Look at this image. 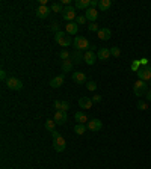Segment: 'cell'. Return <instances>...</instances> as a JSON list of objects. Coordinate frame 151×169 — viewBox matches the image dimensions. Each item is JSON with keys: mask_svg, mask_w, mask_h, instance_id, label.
<instances>
[{"mask_svg": "<svg viewBox=\"0 0 151 169\" xmlns=\"http://www.w3.org/2000/svg\"><path fill=\"white\" fill-rule=\"evenodd\" d=\"M54 41H56L61 47H70V46L74 42L67 32H57V33H54Z\"/></svg>", "mask_w": 151, "mask_h": 169, "instance_id": "cell-1", "label": "cell"}, {"mask_svg": "<svg viewBox=\"0 0 151 169\" xmlns=\"http://www.w3.org/2000/svg\"><path fill=\"white\" fill-rule=\"evenodd\" d=\"M133 92H134V95L136 97L145 95V94L148 92V85H147V82H144V80H138V82L133 85Z\"/></svg>", "mask_w": 151, "mask_h": 169, "instance_id": "cell-2", "label": "cell"}, {"mask_svg": "<svg viewBox=\"0 0 151 169\" xmlns=\"http://www.w3.org/2000/svg\"><path fill=\"white\" fill-rule=\"evenodd\" d=\"M73 46H74V48L76 50H79V51H82V50H86V51H88L89 47H91L89 41H88L85 36H76Z\"/></svg>", "mask_w": 151, "mask_h": 169, "instance_id": "cell-3", "label": "cell"}, {"mask_svg": "<svg viewBox=\"0 0 151 169\" xmlns=\"http://www.w3.org/2000/svg\"><path fill=\"white\" fill-rule=\"evenodd\" d=\"M6 86L11 89V91H21L23 89V83L21 80H18L17 77H8V80L5 82Z\"/></svg>", "mask_w": 151, "mask_h": 169, "instance_id": "cell-4", "label": "cell"}, {"mask_svg": "<svg viewBox=\"0 0 151 169\" xmlns=\"http://www.w3.org/2000/svg\"><path fill=\"white\" fill-rule=\"evenodd\" d=\"M62 18L67 20L68 23L76 21V18H77V15H76V8H73V6H67V8L64 9V12H62Z\"/></svg>", "mask_w": 151, "mask_h": 169, "instance_id": "cell-5", "label": "cell"}, {"mask_svg": "<svg viewBox=\"0 0 151 169\" xmlns=\"http://www.w3.org/2000/svg\"><path fill=\"white\" fill-rule=\"evenodd\" d=\"M139 80H144V82H148L151 80V65H147V67H141V70L136 72Z\"/></svg>", "mask_w": 151, "mask_h": 169, "instance_id": "cell-6", "label": "cell"}, {"mask_svg": "<svg viewBox=\"0 0 151 169\" xmlns=\"http://www.w3.org/2000/svg\"><path fill=\"white\" fill-rule=\"evenodd\" d=\"M65 146H67V142L62 136H59L57 139H53V148H54L56 152H62L65 149Z\"/></svg>", "mask_w": 151, "mask_h": 169, "instance_id": "cell-7", "label": "cell"}, {"mask_svg": "<svg viewBox=\"0 0 151 169\" xmlns=\"http://www.w3.org/2000/svg\"><path fill=\"white\" fill-rule=\"evenodd\" d=\"M54 122L57 124V125H64L67 119H68V116H67V112H62V110H56V113H54Z\"/></svg>", "mask_w": 151, "mask_h": 169, "instance_id": "cell-8", "label": "cell"}, {"mask_svg": "<svg viewBox=\"0 0 151 169\" xmlns=\"http://www.w3.org/2000/svg\"><path fill=\"white\" fill-rule=\"evenodd\" d=\"M88 128L91 131H100L101 128H103V122L100 119H97V118H94V119L88 121Z\"/></svg>", "mask_w": 151, "mask_h": 169, "instance_id": "cell-9", "label": "cell"}, {"mask_svg": "<svg viewBox=\"0 0 151 169\" xmlns=\"http://www.w3.org/2000/svg\"><path fill=\"white\" fill-rule=\"evenodd\" d=\"M97 17H98V12H97L94 8H88V9L85 11V18H86L88 21H91V23H95Z\"/></svg>", "mask_w": 151, "mask_h": 169, "instance_id": "cell-10", "label": "cell"}, {"mask_svg": "<svg viewBox=\"0 0 151 169\" xmlns=\"http://www.w3.org/2000/svg\"><path fill=\"white\" fill-rule=\"evenodd\" d=\"M95 59H97V54H95L92 50L85 51V54H83V61H85L88 65H94V64H95Z\"/></svg>", "mask_w": 151, "mask_h": 169, "instance_id": "cell-11", "label": "cell"}, {"mask_svg": "<svg viewBox=\"0 0 151 169\" xmlns=\"http://www.w3.org/2000/svg\"><path fill=\"white\" fill-rule=\"evenodd\" d=\"M50 8H47V6H38L36 9H35V14H36V17L38 18H47L49 17V14H50Z\"/></svg>", "mask_w": 151, "mask_h": 169, "instance_id": "cell-12", "label": "cell"}, {"mask_svg": "<svg viewBox=\"0 0 151 169\" xmlns=\"http://www.w3.org/2000/svg\"><path fill=\"white\" fill-rule=\"evenodd\" d=\"M97 36L100 38L101 41H109L110 36H112V32H110V29H107V27H101L100 30L97 32Z\"/></svg>", "mask_w": 151, "mask_h": 169, "instance_id": "cell-13", "label": "cell"}, {"mask_svg": "<svg viewBox=\"0 0 151 169\" xmlns=\"http://www.w3.org/2000/svg\"><path fill=\"white\" fill-rule=\"evenodd\" d=\"M71 79H73V82L77 83V85H82V83H85V82H86V75H85V72H82V71L73 72Z\"/></svg>", "mask_w": 151, "mask_h": 169, "instance_id": "cell-14", "label": "cell"}, {"mask_svg": "<svg viewBox=\"0 0 151 169\" xmlns=\"http://www.w3.org/2000/svg\"><path fill=\"white\" fill-rule=\"evenodd\" d=\"M92 100L89 98V97H82L80 100H79V106L82 107V109H91L92 107Z\"/></svg>", "mask_w": 151, "mask_h": 169, "instance_id": "cell-15", "label": "cell"}, {"mask_svg": "<svg viewBox=\"0 0 151 169\" xmlns=\"http://www.w3.org/2000/svg\"><path fill=\"white\" fill-rule=\"evenodd\" d=\"M64 85V74H61V75H56L54 79H51L50 80V86L51 88H61Z\"/></svg>", "mask_w": 151, "mask_h": 169, "instance_id": "cell-16", "label": "cell"}, {"mask_svg": "<svg viewBox=\"0 0 151 169\" xmlns=\"http://www.w3.org/2000/svg\"><path fill=\"white\" fill-rule=\"evenodd\" d=\"M110 56H112V54H110V48H100L98 53H97V57H98L100 61H107Z\"/></svg>", "mask_w": 151, "mask_h": 169, "instance_id": "cell-17", "label": "cell"}, {"mask_svg": "<svg viewBox=\"0 0 151 169\" xmlns=\"http://www.w3.org/2000/svg\"><path fill=\"white\" fill-rule=\"evenodd\" d=\"M67 33L68 35H76L77 32H79V24L76 23V21H71V23H68L67 24Z\"/></svg>", "mask_w": 151, "mask_h": 169, "instance_id": "cell-18", "label": "cell"}, {"mask_svg": "<svg viewBox=\"0 0 151 169\" xmlns=\"http://www.w3.org/2000/svg\"><path fill=\"white\" fill-rule=\"evenodd\" d=\"M91 8V0H77L76 2V9H88Z\"/></svg>", "mask_w": 151, "mask_h": 169, "instance_id": "cell-19", "label": "cell"}, {"mask_svg": "<svg viewBox=\"0 0 151 169\" xmlns=\"http://www.w3.org/2000/svg\"><path fill=\"white\" fill-rule=\"evenodd\" d=\"M73 65H74V62H71V59L62 61V71L64 72H71L73 71Z\"/></svg>", "mask_w": 151, "mask_h": 169, "instance_id": "cell-20", "label": "cell"}, {"mask_svg": "<svg viewBox=\"0 0 151 169\" xmlns=\"http://www.w3.org/2000/svg\"><path fill=\"white\" fill-rule=\"evenodd\" d=\"M74 118L79 124H85V122H88V115H86L85 112H82V110H80V112H76Z\"/></svg>", "mask_w": 151, "mask_h": 169, "instance_id": "cell-21", "label": "cell"}, {"mask_svg": "<svg viewBox=\"0 0 151 169\" xmlns=\"http://www.w3.org/2000/svg\"><path fill=\"white\" fill-rule=\"evenodd\" d=\"M110 6H112V2H110V0H100V3H98L100 11H107Z\"/></svg>", "mask_w": 151, "mask_h": 169, "instance_id": "cell-22", "label": "cell"}, {"mask_svg": "<svg viewBox=\"0 0 151 169\" xmlns=\"http://www.w3.org/2000/svg\"><path fill=\"white\" fill-rule=\"evenodd\" d=\"M86 128H88V125H85V124H77L74 127V131L76 134H85V131H86Z\"/></svg>", "mask_w": 151, "mask_h": 169, "instance_id": "cell-23", "label": "cell"}, {"mask_svg": "<svg viewBox=\"0 0 151 169\" xmlns=\"http://www.w3.org/2000/svg\"><path fill=\"white\" fill-rule=\"evenodd\" d=\"M54 125H56L54 119H47L46 121V130H47V131H50V133L56 131V130H54Z\"/></svg>", "mask_w": 151, "mask_h": 169, "instance_id": "cell-24", "label": "cell"}, {"mask_svg": "<svg viewBox=\"0 0 151 169\" xmlns=\"http://www.w3.org/2000/svg\"><path fill=\"white\" fill-rule=\"evenodd\" d=\"M50 9L53 11V12H64V9H65V8L62 6V3H57V2H56V3H53V5H51Z\"/></svg>", "mask_w": 151, "mask_h": 169, "instance_id": "cell-25", "label": "cell"}, {"mask_svg": "<svg viewBox=\"0 0 151 169\" xmlns=\"http://www.w3.org/2000/svg\"><path fill=\"white\" fill-rule=\"evenodd\" d=\"M131 71H134V72H138L139 70H141V59H134L133 62H131Z\"/></svg>", "mask_w": 151, "mask_h": 169, "instance_id": "cell-26", "label": "cell"}, {"mask_svg": "<svg viewBox=\"0 0 151 169\" xmlns=\"http://www.w3.org/2000/svg\"><path fill=\"white\" fill-rule=\"evenodd\" d=\"M70 59H74V64H79L80 61H82V56H80V51L79 50H76L74 53H71V57Z\"/></svg>", "mask_w": 151, "mask_h": 169, "instance_id": "cell-27", "label": "cell"}, {"mask_svg": "<svg viewBox=\"0 0 151 169\" xmlns=\"http://www.w3.org/2000/svg\"><path fill=\"white\" fill-rule=\"evenodd\" d=\"M70 57H71V54H70L67 50H61V51H59V59L67 61V59H70Z\"/></svg>", "mask_w": 151, "mask_h": 169, "instance_id": "cell-28", "label": "cell"}, {"mask_svg": "<svg viewBox=\"0 0 151 169\" xmlns=\"http://www.w3.org/2000/svg\"><path fill=\"white\" fill-rule=\"evenodd\" d=\"M138 109H139V110H147V109H148V104H147L145 101L139 100V101H138Z\"/></svg>", "mask_w": 151, "mask_h": 169, "instance_id": "cell-29", "label": "cell"}, {"mask_svg": "<svg viewBox=\"0 0 151 169\" xmlns=\"http://www.w3.org/2000/svg\"><path fill=\"white\" fill-rule=\"evenodd\" d=\"M110 54H112V56H115V57H118V56L121 54V50H120L118 47H112V48H110Z\"/></svg>", "mask_w": 151, "mask_h": 169, "instance_id": "cell-30", "label": "cell"}, {"mask_svg": "<svg viewBox=\"0 0 151 169\" xmlns=\"http://www.w3.org/2000/svg\"><path fill=\"white\" fill-rule=\"evenodd\" d=\"M86 88H88V91H95V89H97V83H95V82H88V83H86Z\"/></svg>", "mask_w": 151, "mask_h": 169, "instance_id": "cell-31", "label": "cell"}, {"mask_svg": "<svg viewBox=\"0 0 151 169\" xmlns=\"http://www.w3.org/2000/svg\"><path fill=\"white\" fill-rule=\"evenodd\" d=\"M88 29H89L91 32H98V30H100V27H98L95 23H91L89 26H88Z\"/></svg>", "mask_w": 151, "mask_h": 169, "instance_id": "cell-32", "label": "cell"}, {"mask_svg": "<svg viewBox=\"0 0 151 169\" xmlns=\"http://www.w3.org/2000/svg\"><path fill=\"white\" fill-rule=\"evenodd\" d=\"M85 21H86L85 15H77V18H76V23H77V24H83Z\"/></svg>", "mask_w": 151, "mask_h": 169, "instance_id": "cell-33", "label": "cell"}, {"mask_svg": "<svg viewBox=\"0 0 151 169\" xmlns=\"http://www.w3.org/2000/svg\"><path fill=\"white\" fill-rule=\"evenodd\" d=\"M68 109H70V104H68V101H62V109H61V110H62V112H67Z\"/></svg>", "mask_w": 151, "mask_h": 169, "instance_id": "cell-34", "label": "cell"}, {"mask_svg": "<svg viewBox=\"0 0 151 169\" xmlns=\"http://www.w3.org/2000/svg\"><path fill=\"white\" fill-rule=\"evenodd\" d=\"M51 30H54V33L61 32V30H59V24H57V23H51Z\"/></svg>", "mask_w": 151, "mask_h": 169, "instance_id": "cell-35", "label": "cell"}, {"mask_svg": "<svg viewBox=\"0 0 151 169\" xmlns=\"http://www.w3.org/2000/svg\"><path fill=\"white\" fill-rule=\"evenodd\" d=\"M54 107H56L57 110H61V109H62V101H59V100H56V101H54Z\"/></svg>", "mask_w": 151, "mask_h": 169, "instance_id": "cell-36", "label": "cell"}, {"mask_svg": "<svg viewBox=\"0 0 151 169\" xmlns=\"http://www.w3.org/2000/svg\"><path fill=\"white\" fill-rule=\"evenodd\" d=\"M91 100H92V103H100V101H101V95H94Z\"/></svg>", "mask_w": 151, "mask_h": 169, "instance_id": "cell-37", "label": "cell"}, {"mask_svg": "<svg viewBox=\"0 0 151 169\" xmlns=\"http://www.w3.org/2000/svg\"><path fill=\"white\" fill-rule=\"evenodd\" d=\"M0 79H2V80H5V82L8 80V77H6V71H5V70H2V71H0Z\"/></svg>", "mask_w": 151, "mask_h": 169, "instance_id": "cell-38", "label": "cell"}, {"mask_svg": "<svg viewBox=\"0 0 151 169\" xmlns=\"http://www.w3.org/2000/svg\"><path fill=\"white\" fill-rule=\"evenodd\" d=\"M98 3H100V2H97V0H91V8L95 9V6H98Z\"/></svg>", "mask_w": 151, "mask_h": 169, "instance_id": "cell-39", "label": "cell"}, {"mask_svg": "<svg viewBox=\"0 0 151 169\" xmlns=\"http://www.w3.org/2000/svg\"><path fill=\"white\" fill-rule=\"evenodd\" d=\"M51 136H53V139H57V138H59L61 134H59L57 131H53V133H51Z\"/></svg>", "mask_w": 151, "mask_h": 169, "instance_id": "cell-40", "label": "cell"}, {"mask_svg": "<svg viewBox=\"0 0 151 169\" xmlns=\"http://www.w3.org/2000/svg\"><path fill=\"white\" fill-rule=\"evenodd\" d=\"M145 97H147V100H148V101H151V89L147 92V94H145Z\"/></svg>", "mask_w": 151, "mask_h": 169, "instance_id": "cell-41", "label": "cell"}, {"mask_svg": "<svg viewBox=\"0 0 151 169\" xmlns=\"http://www.w3.org/2000/svg\"><path fill=\"white\" fill-rule=\"evenodd\" d=\"M70 3H71V2H70V0H62V5H68V6H71V5H70Z\"/></svg>", "mask_w": 151, "mask_h": 169, "instance_id": "cell-42", "label": "cell"}, {"mask_svg": "<svg viewBox=\"0 0 151 169\" xmlns=\"http://www.w3.org/2000/svg\"><path fill=\"white\" fill-rule=\"evenodd\" d=\"M150 85H151V80H150Z\"/></svg>", "mask_w": 151, "mask_h": 169, "instance_id": "cell-43", "label": "cell"}]
</instances>
